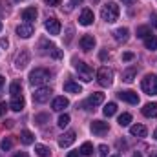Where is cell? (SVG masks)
I'll return each mask as SVG.
<instances>
[{
    "label": "cell",
    "mask_w": 157,
    "mask_h": 157,
    "mask_svg": "<svg viewBox=\"0 0 157 157\" xmlns=\"http://www.w3.org/2000/svg\"><path fill=\"white\" fill-rule=\"evenodd\" d=\"M119 6L115 2H108V4H104L102 6V9H101V17H102V20L104 22H108V24H113L115 20L119 18Z\"/></svg>",
    "instance_id": "6da1fadb"
},
{
    "label": "cell",
    "mask_w": 157,
    "mask_h": 157,
    "mask_svg": "<svg viewBox=\"0 0 157 157\" xmlns=\"http://www.w3.org/2000/svg\"><path fill=\"white\" fill-rule=\"evenodd\" d=\"M49 71L48 70H44V68H37V70H33L31 73H29V84L31 86H42V84H46L48 80H49Z\"/></svg>",
    "instance_id": "7a4b0ae2"
},
{
    "label": "cell",
    "mask_w": 157,
    "mask_h": 157,
    "mask_svg": "<svg viewBox=\"0 0 157 157\" xmlns=\"http://www.w3.org/2000/svg\"><path fill=\"white\" fill-rule=\"evenodd\" d=\"M141 88H143V91H144L146 95H157V75L148 73L146 77L143 78Z\"/></svg>",
    "instance_id": "3957f363"
},
{
    "label": "cell",
    "mask_w": 157,
    "mask_h": 157,
    "mask_svg": "<svg viewBox=\"0 0 157 157\" xmlns=\"http://www.w3.org/2000/svg\"><path fill=\"white\" fill-rule=\"evenodd\" d=\"M75 71L78 73V78H82L84 82H90L93 78V70L86 62H82V60H77L75 62Z\"/></svg>",
    "instance_id": "277c9868"
},
{
    "label": "cell",
    "mask_w": 157,
    "mask_h": 157,
    "mask_svg": "<svg viewBox=\"0 0 157 157\" xmlns=\"http://www.w3.org/2000/svg\"><path fill=\"white\" fill-rule=\"evenodd\" d=\"M97 82H99L102 88L112 86V82H113V71L108 70V68H101V70L97 71Z\"/></svg>",
    "instance_id": "5b68a950"
},
{
    "label": "cell",
    "mask_w": 157,
    "mask_h": 157,
    "mask_svg": "<svg viewBox=\"0 0 157 157\" xmlns=\"http://www.w3.org/2000/svg\"><path fill=\"white\" fill-rule=\"evenodd\" d=\"M51 88H48V86H40L39 90L33 93V101L35 102H39V104H44V102H48L49 101V97H51Z\"/></svg>",
    "instance_id": "8992f818"
},
{
    "label": "cell",
    "mask_w": 157,
    "mask_h": 157,
    "mask_svg": "<svg viewBox=\"0 0 157 157\" xmlns=\"http://www.w3.org/2000/svg\"><path fill=\"white\" fill-rule=\"evenodd\" d=\"M40 46H42V48H46V49L42 51L44 55H51L53 59H60V57H62V51H60V49H57V46H55V44H51V42H48V40H42V42H40Z\"/></svg>",
    "instance_id": "52a82bcc"
},
{
    "label": "cell",
    "mask_w": 157,
    "mask_h": 157,
    "mask_svg": "<svg viewBox=\"0 0 157 157\" xmlns=\"http://www.w3.org/2000/svg\"><path fill=\"white\" fill-rule=\"evenodd\" d=\"M104 102V93H99V91H95V93H91L90 95V99L82 104L86 110H90V106H99V104H102Z\"/></svg>",
    "instance_id": "ba28073f"
},
{
    "label": "cell",
    "mask_w": 157,
    "mask_h": 157,
    "mask_svg": "<svg viewBox=\"0 0 157 157\" xmlns=\"http://www.w3.org/2000/svg\"><path fill=\"white\" fill-rule=\"evenodd\" d=\"M75 143V132L73 130H70V132H66V133H62L60 137H59V146L60 148H68V146H71Z\"/></svg>",
    "instance_id": "9c48e42d"
},
{
    "label": "cell",
    "mask_w": 157,
    "mask_h": 157,
    "mask_svg": "<svg viewBox=\"0 0 157 157\" xmlns=\"http://www.w3.org/2000/svg\"><path fill=\"white\" fill-rule=\"evenodd\" d=\"M44 26H46V31H48L49 35H59V33H60V22H59L55 17L48 18Z\"/></svg>",
    "instance_id": "30bf717a"
},
{
    "label": "cell",
    "mask_w": 157,
    "mask_h": 157,
    "mask_svg": "<svg viewBox=\"0 0 157 157\" xmlns=\"http://www.w3.org/2000/svg\"><path fill=\"white\" fill-rule=\"evenodd\" d=\"M33 33H35V29H33V24H29V22L20 24V26L17 28V35H18L20 39H29Z\"/></svg>",
    "instance_id": "8fae6325"
},
{
    "label": "cell",
    "mask_w": 157,
    "mask_h": 157,
    "mask_svg": "<svg viewBox=\"0 0 157 157\" xmlns=\"http://www.w3.org/2000/svg\"><path fill=\"white\" fill-rule=\"evenodd\" d=\"M117 95H119V99H121V101H124V102H130V104H137V102H139V95H137L135 91H132V90L119 91Z\"/></svg>",
    "instance_id": "7c38bea8"
},
{
    "label": "cell",
    "mask_w": 157,
    "mask_h": 157,
    "mask_svg": "<svg viewBox=\"0 0 157 157\" xmlns=\"http://www.w3.org/2000/svg\"><path fill=\"white\" fill-rule=\"evenodd\" d=\"M28 64H29V53L24 49V51H20V53L17 55V59H15V68H17V70H24Z\"/></svg>",
    "instance_id": "4fadbf2b"
},
{
    "label": "cell",
    "mask_w": 157,
    "mask_h": 157,
    "mask_svg": "<svg viewBox=\"0 0 157 157\" xmlns=\"http://www.w3.org/2000/svg\"><path fill=\"white\" fill-rule=\"evenodd\" d=\"M90 128H91V132H93L95 135H104V133L110 130L108 122H104V121H93Z\"/></svg>",
    "instance_id": "5bb4252c"
},
{
    "label": "cell",
    "mask_w": 157,
    "mask_h": 157,
    "mask_svg": "<svg viewBox=\"0 0 157 157\" xmlns=\"http://www.w3.org/2000/svg\"><path fill=\"white\" fill-rule=\"evenodd\" d=\"M93 20H95L93 11H91V9H82V13H80V17H78V22H80L82 26H90V24H93Z\"/></svg>",
    "instance_id": "9a60e30c"
},
{
    "label": "cell",
    "mask_w": 157,
    "mask_h": 157,
    "mask_svg": "<svg viewBox=\"0 0 157 157\" xmlns=\"http://www.w3.org/2000/svg\"><path fill=\"white\" fill-rule=\"evenodd\" d=\"M24 97L22 95H15V97H11V102H9V110H13V112H22L24 110Z\"/></svg>",
    "instance_id": "2e32d148"
},
{
    "label": "cell",
    "mask_w": 157,
    "mask_h": 157,
    "mask_svg": "<svg viewBox=\"0 0 157 157\" xmlns=\"http://www.w3.org/2000/svg\"><path fill=\"white\" fill-rule=\"evenodd\" d=\"M80 48H82L84 51H91V49L95 48V37H93V35H84V37H80Z\"/></svg>",
    "instance_id": "e0dca14e"
},
{
    "label": "cell",
    "mask_w": 157,
    "mask_h": 157,
    "mask_svg": "<svg viewBox=\"0 0 157 157\" xmlns=\"http://www.w3.org/2000/svg\"><path fill=\"white\" fill-rule=\"evenodd\" d=\"M70 106V101L66 99V97H57L55 101H53V104H51V108L55 110V112H62V110H66Z\"/></svg>",
    "instance_id": "ac0fdd59"
},
{
    "label": "cell",
    "mask_w": 157,
    "mask_h": 157,
    "mask_svg": "<svg viewBox=\"0 0 157 157\" xmlns=\"http://www.w3.org/2000/svg\"><path fill=\"white\" fill-rule=\"evenodd\" d=\"M143 115L144 117H157V102H148L143 106Z\"/></svg>",
    "instance_id": "d6986e66"
},
{
    "label": "cell",
    "mask_w": 157,
    "mask_h": 157,
    "mask_svg": "<svg viewBox=\"0 0 157 157\" xmlns=\"http://www.w3.org/2000/svg\"><path fill=\"white\" fill-rule=\"evenodd\" d=\"M130 133H132L133 137H146L148 130H146V126H143V124H133V126H130Z\"/></svg>",
    "instance_id": "ffe728a7"
},
{
    "label": "cell",
    "mask_w": 157,
    "mask_h": 157,
    "mask_svg": "<svg viewBox=\"0 0 157 157\" xmlns=\"http://www.w3.org/2000/svg\"><path fill=\"white\" fill-rule=\"evenodd\" d=\"M113 37L117 42H126V40L130 39V31H128V28H119L113 31Z\"/></svg>",
    "instance_id": "44dd1931"
},
{
    "label": "cell",
    "mask_w": 157,
    "mask_h": 157,
    "mask_svg": "<svg viewBox=\"0 0 157 157\" xmlns=\"http://www.w3.org/2000/svg\"><path fill=\"white\" fill-rule=\"evenodd\" d=\"M37 15H39V13H37V9H35V7H26V9L22 11V18H24L26 22H29V24L37 18Z\"/></svg>",
    "instance_id": "7402d4cb"
},
{
    "label": "cell",
    "mask_w": 157,
    "mask_h": 157,
    "mask_svg": "<svg viewBox=\"0 0 157 157\" xmlns=\"http://www.w3.org/2000/svg\"><path fill=\"white\" fill-rule=\"evenodd\" d=\"M64 91H68V93H80V91H82V86H80L78 82L68 80V82L64 84Z\"/></svg>",
    "instance_id": "603a6c76"
},
{
    "label": "cell",
    "mask_w": 157,
    "mask_h": 157,
    "mask_svg": "<svg viewBox=\"0 0 157 157\" xmlns=\"http://www.w3.org/2000/svg\"><path fill=\"white\" fill-rule=\"evenodd\" d=\"M20 143L22 144H33L35 143V135L29 130H24V132H20Z\"/></svg>",
    "instance_id": "cb8c5ba5"
},
{
    "label": "cell",
    "mask_w": 157,
    "mask_h": 157,
    "mask_svg": "<svg viewBox=\"0 0 157 157\" xmlns=\"http://www.w3.org/2000/svg\"><path fill=\"white\" fill-rule=\"evenodd\" d=\"M135 75H137V68H130V70H126V71L122 73V80H124V82H133Z\"/></svg>",
    "instance_id": "d4e9b609"
},
{
    "label": "cell",
    "mask_w": 157,
    "mask_h": 157,
    "mask_svg": "<svg viewBox=\"0 0 157 157\" xmlns=\"http://www.w3.org/2000/svg\"><path fill=\"white\" fill-rule=\"evenodd\" d=\"M115 112H117V104H115V102H108V104L104 106V110H102V113H104L106 117L115 115Z\"/></svg>",
    "instance_id": "484cf974"
},
{
    "label": "cell",
    "mask_w": 157,
    "mask_h": 157,
    "mask_svg": "<svg viewBox=\"0 0 157 157\" xmlns=\"http://www.w3.org/2000/svg\"><path fill=\"white\" fill-rule=\"evenodd\" d=\"M144 46H146V49H150V51L157 49V37H154V35L146 37V39H144Z\"/></svg>",
    "instance_id": "4316f807"
},
{
    "label": "cell",
    "mask_w": 157,
    "mask_h": 157,
    "mask_svg": "<svg viewBox=\"0 0 157 157\" xmlns=\"http://www.w3.org/2000/svg\"><path fill=\"white\" fill-rule=\"evenodd\" d=\"M152 35V29L148 28V26H139L137 28V37L139 39H146V37H150Z\"/></svg>",
    "instance_id": "83f0119b"
},
{
    "label": "cell",
    "mask_w": 157,
    "mask_h": 157,
    "mask_svg": "<svg viewBox=\"0 0 157 157\" xmlns=\"http://www.w3.org/2000/svg\"><path fill=\"white\" fill-rule=\"evenodd\" d=\"M9 93H11V97H15V95H22V86H20V82H11V86H9Z\"/></svg>",
    "instance_id": "f1b7e54d"
},
{
    "label": "cell",
    "mask_w": 157,
    "mask_h": 157,
    "mask_svg": "<svg viewBox=\"0 0 157 157\" xmlns=\"http://www.w3.org/2000/svg\"><path fill=\"white\" fill-rule=\"evenodd\" d=\"M35 152H37L39 157H48L49 155V148L44 146V144H35Z\"/></svg>",
    "instance_id": "f546056e"
},
{
    "label": "cell",
    "mask_w": 157,
    "mask_h": 157,
    "mask_svg": "<svg viewBox=\"0 0 157 157\" xmlns=\"http://www.w3.org/2000/svg\"><path fill=\"white\" fill-rule=\"evenodd\" d=\"M78 152H80V155H91L93 154V144L91 143H84Z\"/></svg>",
    "instance_id": "4dcf8cb0"
},
{
    "label": "cell",
    "mask_w": 157,
    "mask_h": 157,
    "mask_svg": "<svg viewBox=\"0 0 157 157\" xmlns=\"http://www.w3.org/2000/svg\"><path fill=\"white\" fill-rule=\"evenodd\" d=\"M130 122H132V115L130 113H122V115H119V124L124 128V126H130Z\"/></svg>",
    "instance_id": "1f68e13d"
},
{
    "label": "cell",
    "mask_w": 157,
    "mask_h": 157,
    "mask_svg": "<svg viewBox=\"0 0 157 157\" xmlns=\"http://www.w3.org/2000/svg\"><path fill=\"white\" fill-rule=\"evenodd\" d=\"M11 146H13V141H11L9 137H4L2 143H0V148H2L4 152H7V150H11Z\"/></svg>",
    "instance_id": "d6a6232c"
},
{
    "label": "cell",
    "mask_w": 157,
    "mask_h": 157,
    "mask_svg": "<svg viewBox=\"0 0 157 157\" xmlns=\"http://www.w3.org/2000/svg\"><path fill=\"white\" fill-rule=\"evenodd\" d=\"M57 124H59L60 128H66V126L70 124V115H68V113H62V115L59 117V122H57Z\"/></svg>",
    "instance_id": "836d02e7"
},
{
    "label": "cell",
    "mask_w": 157,
    "mask_h": 157,
    "mask_svg": "<svg viewBox=\"0 0 157 157\" xmlns=\"http://www.w3.org/2000/svg\"><path fill=\"white\" fill-rule=\"evenodd\" d=\"M7 11H9V4H7L6 0H0V17L6 15Z\"/></svg>",
    "instance_id": "e575fe53"
},
{
    "label": "cell",
    "mask_w": 157,
    "mask_h": 157,
    "mask_svg": "<svg viewBox=\"0 0 157 157\" xmlns=\"http://www.w3.org/2000/svg\"><path fill=\"white\" fill-rule=\"evenodd\" d=\"M48 119H49V117H48L46 113H42V115H37V117H35V122H39V124H44Z\"/></svg>",
    "instance_id": "d590c367"
},
{
    "label": "cell",
    "mask_w": 157,
    "mask_h": 157,
    "mask_svg": "<svg viewBox=\"0 0 157 157\" xmlns=\"http://www.w3.org/2000/svg\"><path fill=\"white\" fill-rule=\"evenodd\" d=\"M99 152H101V157H106L108 155V146L106 144H101L99 146Z\"/></svg>",
    "instance_id": "8d00e7d4"
},
{
    "label": "cell",
    "mask_w": 157,
    "mask_h": 157,
    "mask_svg": "<svg viewBox=\"0 0 157 157\" xmlns=\"http://www.w3.org/2000/svg\"><path fill=\"white\" fill-rule=\"evenodd\" d=\"M122 60H133V53H130V51H126V53H122Z\"/></svg>",
    "instance_id": "74e56055"
},
{
    "label": "cell",
    "mask_w": 157,
    "mask_h": 157,
    "mask_svg": "<svg viewBox=\"0 0 157 157\" xmlns=\"http://www.w3.org/2000/svg\"><path fill=\"white\" fill-rule=\"evenodd\" d=\"M9 108V104H6V102H0V117L6 113V110Z\"/></svg>",
    "instance_id": "f35d334b"
},
{
    "label": "cell",
    "mask_w": 157,
    "mask_h": 157,
    "mask_svg": "<svg viewBox=\"0 0 157 157\" xmlns=\"http://www.w3.org/2000/svg\"><path fill=\"white\" fill-rule=\"evenodd\" d=\"M44 2H46L48 6H59V4H60L62 0H44Z\"/></svg>",
    "instance_id": "ab89813d"
},
{
    "label": "cell",
    "mask_w": 157,
    "mask_h": 157,
    "mask_svg": "<svg viewBox=\"0 0 157 157\" xmlns=\"http://www.w3.org/2000/svg\"><path fill=\"white\" fill-rule=\"evenodd\" d=\"M150 20H152V24H154V28H157V13H152V17H150Z\"/></svg>",
    "instance_id": "60d3db41"
},
{
    "label": "cell",
    "mask_w": 157,
    "mask_h": 157,
    "mask_svg": "<svg viewBox=\"0 0 157 157\" xmlns=\"http://www.w3.org/2000/svg\"><path fill=\"white\" fill-rule=\"evenodd\" d=\"M0 46H2V48H7V46H9V40L7 39H0Z\"/></svg>",
    "instance_id": "b9f144b4"
},
{
    "label": "cell",
    "mask_w": 157,
    "mask_h": 157,
    "mask_svg": "<svg viewBox=\"0 0 157 157\" xmlns=\"http://www.w3.org/2000/svg\"><path fill=\"white\" fill-rule=\"evenodd\" d=\"M13 157H29V155H28L26 152H17V154H15Z\"/></svg>",
    "instance_id": "7bdbcfd3"
},
{
    "label": "cell",
    "mask_w": 157,
    "mask_h": 157,
    "mask_svg": "<svg viewBox=\"0 0 157 157\" xmlns=\"http://www.w3.org/2000/svg\"><path fill=\"white\" fill-rule=\"evenodd\" d=\"M68 157H80V152H70V154H68Z\"/></svg>",
    "instance_id": "ee69618b"
},
{
    "label": "cell",
    "mask_w": 157,
    "mask_h": 157,
    "mask_svg": "<svg viewBox=\"0 0 157 157\" xmlns=\"http://www.w3.org/2000/svg\"><path fill=\"white\" fill-rule=\"evenodd\" d=\"M108 59V53L106 51H101V60H106Z\"/></svg>",
    "instance_id": "f6af8a7d"
},
{
    "label": "cell",
    "mask_w": 157,
    "mask_h": 157,
    "mask_svg": "<svg viewBox=\"0 0 157 157\" xmlns=\"http://www.w3.org/2000/svg\"><path fill=\"white\" fill-rule=\"evenodd\" d=\"M82 0H71V6H77V4H80Z\"/></svg>",
    "instance_id": "bcb514c9"
},
{
    "label": "cell",
    "mask_w": 157,
    "mask_h": 157,
    "mask_svg": "<svg viewBox=\"0 0 157 157\" xmlns=\"http://www.w3.org/2000/svg\"><path fill=\"white\" fill-rule=\"evenodd\" d=\"M4 82H6V78H4V77H2V75H0V88L4 86Z\"/></svg>",
    "instance_id": "7dc6e473"
},
{
    "label": "cell",
    "mask_w": 157,
    "mask_h": 157,
    "mask_svg": "<svg viewBox=\"0 0 157 157\" xmlns=\"http://www.w3.org/2000/svg\"><path fill=\"white\" fill-rule=\"evenodd\" d=\"M150 157H157V150H154V152H150Z\"/></svg>",
    "instance_id": "c3c4849f"
},
{
    "label": "cell",
    "mask_w": 157,
    "mask_h": 157,
    "mask_svg": "<svg viewBox=\"0 0 157 157\" xmlns=\"http://www.w3.org/2000/svg\"><path fill=\"white\" fill-rule=\"evenodd\" d=\"M132 157H143V155H141L139 152H135V154H133V155H132Z\"/></svg>",
    "instance_id": "681fc988"
},
{
    "label": "cell",
    "mask_w": 157,
    "mask_h": 157,
    "mask_svg": "<svg viewBox=\"0 0 157 157\" xmlns=\"http://www.w3.org/2000/svg\"><path fill=\"white\" fill-rule=\"evenodd\" d=\"M122 2H126V4H133L135 0H122Z\"/></svg>",
    "instance_id": "f907efd6"
},
{
    "label": "cell",
    "mask_w": 157,
    "mask_h": 157,
    "mask_svg": "<svg viewBox=\"0 0 157 157\" xmlns=\"http://www.w3.org/2000/svg\"><path fill=\"white\" fill-rule=\"evenodd\" d=\"M154 139H155V141H157V130H155V132H154Z\"/></svg>",
    "instance_id": "816d5d0a"
},
{
    "label": "cell",
    "mask_w": 157,
    "mask_h": 157,
    "mask_svg": "<svg viewBox=\"0 0 157 157\" xmlns=\"http://www.w3.org/2000/svg\"><path fill=\"white\" fill-rule=\"evenodd\" d=\"M0 31H2V22H0Z\"/></svg>",
    "instance_id": "f5cc1de1"
},
{
    "label": "cell",
    "mask_w": 157,
    "mask_h": 157,
    "mask_svg": "<svg viewBox=\"0 0 157 157\" xmlns=\"http://www.w3.org/2000/svg\"><path fill=\"white\" fill-rule=\"evenodd\" d=\"M112 157H119V155H112Z\"/></svg>",
    "instance_id": "db71d44e"
}]
</instances>
